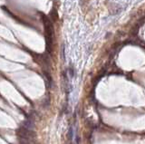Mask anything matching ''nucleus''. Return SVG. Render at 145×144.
<instances>
[{
  "mask_svg": "<svg viewBox=\"0 0 145 144\" xmlns=\"http://www.w3.org/2000/svg\"><path fill=\"white\" fill-rule=\"evenodd\" d=\"M42 19L44 22V26H45V34H46V50L47 52L51 53L52 52V47H53V36H54V27L49 20V18L46 17L45 15L42 16Z\"/></svg>",
  "mask_w": 145,
  "mask_h": 144,
  "instance_id": "f257e3e1",
  "label": "nucleus"
},
{
  "mask_svg": "<svg viewBox=\"0 0 145 144\" xmlns=\"http://www.w3.org/2000/svg\"><path fill=\"white\" fill-rule=\"evenodd\" d=\"M17 135L21 137V138H28V139H34L35 136H36V133L34 132L33 130H29V129H26L25 127L19 128L17 131Z\"/></svg>",
  "mask_w": 145,
  "mask_h": 144,
  "instance_id": "f03ea898",
  "label": "nucleus"
},
{
  "mask_svg": "<svg viewBox=\"0 0 145 144\" xmlns=\"http://www.w3.org/2000/svg\"><path fill=\"white\" fill-rule=\"evenodd\" d=\"M23 127L26 128V129H29V130H33L35 128V123H34L33 120H26L23 122Z\"/></svg>",
  "mask_w": 145,
  "mask_h": 144,
  "instance_id": "7ed1b4c3",
  "label": "nucleus"
},
{
  "mask_svg": "<svg viewBox=\"0 0 145 144\" xmlns=\"http://www.w3.org/2000/svg\"><path fill=\"white\" fill-rule=\"evenodd\" d=\"M19 141L21 144H35L34 139H28V138H21L19 137Z\"/></svg>",
  "mask_w": 145,
  "mask_h": 144,
  "instance_id": "20e7f679",
  "label": "nucleus"
},
{
  "mask_svg": "<svg viewBox=\"0 0 145 144\" xmlns=\"http://www.w3.org/2000/svg\"><path fill=\"white\" fill-rule=\"evenodd\" d=\"M68 72H69V74H70L71 77H73V76H74V74H75V73H74V69H73L72 67H70V68L68 69Z\"/></svg>",
  "mask_w": 145,
  "mask_h": 144,
  "instance_id": "39448f33",
  "label": "nucleus"
},
{
  "mask_svg": "<svg viewBox=\"0 0 145 144\" xmlns=\"http://www.w3.org/2000/svg\"><path fill=\"white\" fill-rule=\"evenodd\" d=\"M62 54H63V58L64 59V45H62Z\"/></svg>",
  "mask_w": 145,
  "mask_h": 144,
  "instance_id": "423d86ee",
  "label": "nucleus"
}]
</instances>
